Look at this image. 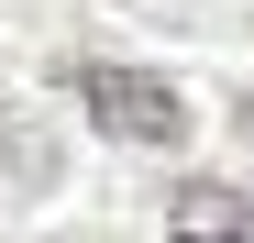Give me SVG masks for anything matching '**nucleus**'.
Returning <instances> with one entry per match:
<instances>
[{"label":"nucleus","mask_w":254,"mask_h":243,"mask_svg":"<svg viewBox=\"0 0 254 243\" xmlns=\"http://www.w3.org/2000/svg\"><path fill=\"white\" fill-rule=\"evenodd\" d=\"M77 100H89V122L122 133V144H188V100L166 89V77H144V66L89 56V66H77Z\"/></svg>","instance_id":"f257e3e1"},{"label":"nucleus","mask_w":254,"mask_h":243,"mask_svg":"<svg viewBox=\"0 0 254 243\" xmlns=\"http://www.w3.org/2000/svg\"><path fill=\"white\" fill-rule=\"evenodd\" d=\"M166 243H254V199L243 188H177Z\"/></svg>","instance_id":"f03ea898"},{"label":"nucleus","mask_w":254,"mask_h":243,"mask_svg":"<svg viewBox=\"0 0 254 243\" xmlns=\"http://www.w3.org/2000/svg\"><path fill=\"white\" fill-rule=\"evenodd\" d=\"M0 166H11L22 188H45V177H56V144L22 122V100H0Z\"/></svg>","instance_id":"7ed1b4c3"},{"label":"nucleus","mask_w":254,"mask_h":243,"mask_svg":"<svg viewBox=\"0 0 254 243\" xmlns=\"http://www.w3.org/2000/svg\"><path fill=\"white\" fill-rule=\"evenodd\" d=\"M243 122H254V100H243Z\"/></svg>","instance_id":"20e7f679"}]
</instances>
